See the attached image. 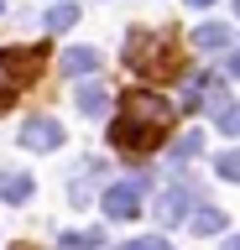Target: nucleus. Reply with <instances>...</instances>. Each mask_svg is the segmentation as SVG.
I'll return each instance as SVG.
<instances>
[{
    "mask_svg": "<svg viewBox=\"0 0 240 250\" xmlns=\"http://www.w3.org/2000/svg\"><path fill=\"white\" fill-rule=\"evenodd\" d=\"M173 136V104L152 89H131L120 115L110 120V141L120 151H157Z\"/></svg>",
    "mask_w": 240,
    "mask_h": 250,
    "instance_id": "obj_1",
    "label": "nucleus"
},
{
    "mask_svg": "<svg viewBox=\"0 0 240 250\" xmlns=\"http://www.w3.org/2000/svg\"><path fill=\"white\" fill-rule=\"evenodd\" d=\"M126 62L136 73H152V68H177V58L162 47V37H146V31H131L126 42Z\"/></svg>",
    "mask_w": 240,
    "mask_h": 250,
    "instance_id": "obj_2",
    "label": "nucleus"
},
{
    "mask_svg": "<svg viewBox=\"0 0 240 250\" xmlns=\"http://www.w3.org/2000/svg\"><path fill=\"white\" fill-rule=\"evenodd\" d=\"M63 136H68V130L52 120V115H37V120H26V125L16 130V141L26 146V151H58V146H63Z\"/></svg>",
    "mask_w": 240,
    "mask_h": 250,
    "instance_id": "obj_3",
    "label": "nucleus"
},
{
    "mask_svg": "<svg viewBox=\"0 0 240 250\" xmlns=\"http://www.w3.org/2000/svg\"><path fill=\"white\" fill-rule=\"evenodd\" d=\"M99 208H105V219H136L141 214V183H115L99 193Z\"/></svg>",
    "mask_w": 240,
    "mask_h": 250,
    "instance_id": "obj_4",
    "label": "nucleus"
},
{
    "mask_svg": "<svg viewBox=\"0 0 240 250\" xmlns=\"http://www.w3.org/2000/svg\"><path fill=\"white\" fill-rule=\"evenodd\" d=\"M152 214H157V224H183L188 219V188H162L152 198Z\"/></svg>",
    "mask_w": 240,
    "mask_h": 250,
    "instance_id": "obj_5",
    "label": "nucleus"
},
{
    "mask_svg": "<svg viewBox=\"0 0 240 250\" xmlns=\"http://www.w3.org/2000/svg\"><path fill=\"white\" fill-rule=\"evenodd\" d=\"M230 42H235V31L224 26V21H204V26L193 31V47H198V52H224Z\"/></svg>",
    "mask_w": 240,
    "mask_h": 250,
    "instance_id": "obj_6",
    "label": "nucleus"
},
{
    "mask_svg": "<svg viewBox=\"0 0 240 250\" xmlns=\"http://www.w3.org/2000/svg\"><path fill=\"white\" fill-rule=\"evenodd\" d=\"M99 62L105 58H99L94 47H68L63 52V73L68 78H89V73H99Z\"/></svg>",
    "mask_w": 240,
    "mask_h": 250,
    "instance_id": "obj_7",
    "label": "nucleus"
},
{
    "mask_svg": "<svg viewBox=\"0 0 240 250\" xmlns=\"http://www.w3.org/2000/svg\"><path fill=\"white\" fill-rule=\"evenodd\" d=\"M37 193V183L26 177V172H0V198L5 203H26Z\"/></svg>",
    "mask_w": 240,
    "mask_h": 250,
    "instance_id": "obj_8",
    "label": "nucleus"
},
{
    "mask_svg": "<svg viewBox=\"0 0 240 250\" xmlns=\"http://www.w3.org/2000/svg\"><path fill=\"white\" fill-rule=\"evenodd\" d=\"M99 177H105V162H84V167H79V177L68 183V198H73V203H84V198H89V188H94Z\"/></svg>",
    "mask_w": 240,
    "mask_h": 250,
    "instance_id": "obj_9",
    "label": "nucleus"
},
{
    "mask_svg": "<svg viewBox=\"0 0 240 250\" xmlns=\"http://www.w3.org/2000/svg\"><path fill=\"white\" fill-rule=\"evenodd\" d=\"M16 68H21V52H0V109L16 99Z\"/></svg>",
    "mask_w": 240,
    "mask_h": 250,
    "instance_id": "obj_10",
    "label": "nucleus"
},
{
    "mask_svg": "<svg viewBox=\"0 0 240 250\" xmlns=\"http://www.w3.org/2000/svg\"><path fill=\"white\" fill-rule=\"evenodd\" d=\"M73 26H79V5H73V0H58V5L47 11V31L63 37V31H73Z\"/></svg>",
    "mask_w": 240,
    "mask_h": 250,
    "instance_id": "obj_11",
    "label": "nucleus"
},
{
    "mask_svg": "<svg viewBox=\"0 0 240 250\" xmlns=\"http://www.w3.org/2000/svg\"><path fill=\"white\" fill-rule=\"evenodd\" d=\"M188 229H193V234H219V229H224V208L204 203L198 214H188Z\"/></svg>",
    "mask_w": 240,
    "mask_h": 250,
    "instance_id": "obj_12",
    "label": "nucleus"
},
{
    "mask_svg": "<svg viewBox=\"0 0 240 250\" xmlns=\"http://www.w3.org/2000/svg\"><path fill=\"white\" fill-rule=\"evenodd\" d=\"M79 109L89 115V120H99V115L110 109V99H105V89H99V83H79Z\"/></svg>",
    "mask_w": 240,
    "mask_h": 250,
    "instance_id": "obj_13",
    "label": "nucleus"
},
{
    "mask_svg": "<svg viewBox=\"0 0 240 250\" xmlns=\"http://www.w3.org/2000/svg\"><path fill=\"white\" fill-rule=\"evenodd\" d=\"M58 245H63V250H105V234H99V229H63Z\"/></svg>",
    "mask_w": 240,
    "mask_h": 250,
    "instance_id": "obj_14",
    "label": "nucleus"
},
{
    "mask_svg": "<svg viewBox=\"0 0 240 250\" xmlns=\"http://www.w3.org/2000/svg\"><path fill=\"white\" fill-rule=\"evenodd\" d=\"M173 156H177V162H188V156H204V136H198V130H183V136L173 141Z\"/></svg>",
    "mask_w": 240,
    "mask_h": 250,
    "instance_id": "obj_15",
    "label": "nucleus"
},
{
    "mask_svg": "<svg viewBox=\"0 0 240 250\" xmlns=\"http://www.w3.org/2000/svg\"><path fill=\"white\" fill-rule=\"evenodd\" d=\"M214 172H219L224 183H240V151H219L214 156Z\"/></svg>",
    "mask_w": 240,
    "mask_h": 250,
    "instance_id": "obj_16",
    "label": "nucleus"
},
{
    "mask_svg": "<svg viewBox=\"0 0 240 250\" xmlns=\"http://www.w3.org/2000/svg\"><path fill=\"white\" fill-rule=\"evenodd\" d=\"M115 250H167L162 234H141V240H131V245H115Z\"/></svg>",
    "mask_w": 240,
    "mask_h": 250,
    "instance_id": "obj_17",
    "label": "nucleus"
},
{
    "mask_svg": "<svg viewBox=\"0 0 240 250\" xmlns=\"http://www.w3.org/2000/svg\"><path fill=\"white\" fill-rule=\"evenodd\" d=\"M183 109H204V89H198V78L183 89Z\"/></svg>",
    "mask_w": 240,
    "mask_h": 250,
    "instance_id": "obj_18",
    "label": "nucleus"
},
{
    "mask_svg": "<svg viewBox=\"0 0 240 250\" xmlns=\"http://www.w3.org/2000/svg\"><path fill=\"white\" fill-rule=\"evenodd\" d=\"M219 130H224V136H240V109H235V104L219 115Z\"/></svg>",
    "mask_w": 240,
    "mask_h": 250,
    "instance_id": "obj_19",
    "label": "nucleus"
},
{
    "mask_svg": "<svg viewBox=\"0 0 240 250\" xmlns=\"http://www.w3.org/2000/svg\"><path fill=\"white\" fill-rule=\"evenodd\" d=\"M219 250H240V234H230V240H224V245Z\"/></svg>",
    "mask_w": 240,
    "mask_h": 250,
    "instance_id": "obj_20",
    "label": "nucleus"
},
{
    "mask_svg": "<svg viewBox=\"0 0 240 250\" xmlns=\"http://www.w3.org/2000/svg\"><path fill=\"white\" fill-rule=\"evenodd\" d=\"M230 78H240V52H235V58H230Z\"/></svg>",
    "mask_w": 240,
    "mask_h": 250,
    "instance_id": "obj_21",
    "label": "nucleus"
},
{
    "mask_svg": "<svg viewBox=\"0 0 240 250\" xmlns=\"http://www.w3.org/2000/svg\"><path fill=\"white\" fill-rule=\"evenodd\" d=\"M188 5H193V11H209V5H214V0H188Z\"/></svg>",
    "mask_w": 240,
    "mask_h": 250,
    "instance_id": "obj_22",
    "label": "nucleus"
},
{
    "mask_svg": "<svg viewBox=\"0 0 240 250\" xmlns=\"http://www.w3.org/2000/svg\"><path fill=\"white\" fill-rule=\"evenodd\" d=\"M235 21H240V0H235Z\"/></svg>",
    "mask_w": 240,
    "mask_h": 250,
    "instance_id": "obj_23",
    "label": "nucleus"
},
{
    "mask_svg": "<svg viewBox=\"0 0 240 250\" xmlns=\"http://www.w3.org/2000/svg\"><path fill=\"white\" fill-rule=\"evenodd\" d=\"M0 11H5V0H0Z\"/></svg>",
    "mask_w": 240,
    "mask_h": 250,
    "instance_id": "obj_24",
    "label": "nucleus"
}]
</instances>
